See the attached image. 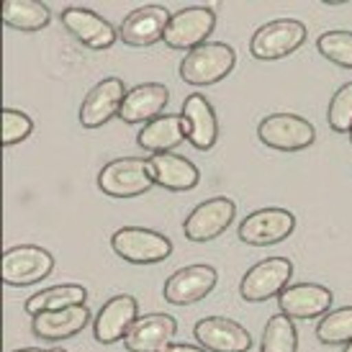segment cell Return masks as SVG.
<instances>
[{
  "instance_id": "6",
  "label": "cell",
  "mask_w": 352,
  "mask_h": 352,
  "mask_svg": "<svg viewBox=\"0 0 352 352\" xmlns=\"http://www.w3.org/2000/svg\"><path fill=\"white\" fill-rule=\"evenodd\" d=\"M216 29V13L208 6H190L173 13L170 26L165 31V47L170 50H188L193 52L204 47L206 39Z\"/></svg>"
},
{
  "instance_id": "9",
  "label": "cell",
  "mask_w": 352,
  "mask_h": 352,
  "mask_svg": "<svg viewBox=\"0 0 352 352\" xmlns=\"http://www.w3.org/2000/svg\"><path fill=\"white\" fill-rule=\"evenodd\" d=\"M296 216L285 208H260L239 224V239L250 247H270L294 234Z\"/></svg>"
},
{
  "instance_id": "12",
  "label": "cell",
  "mask_w": 352,
  "mask_h": 352,
  "mask_svg": "<svg viewBox=\"0 0 352 352\" xmlns=\"http://www.w3.org/2000/svg\"><path fill=\"white\" fill-rule=\"evenodd\" d=\"M193 334L206 352H247L252 347V334L226 316H206L196 324Z\"/></svg>"
},
{
  "instance_id": "11",
  "label": "cell",
  "mask_w": 352,
  "mask_h": 352,
  "mask_svg": "<svg viewBox=\"0 0 352 352\" xmlns=\"http://www.w3.org/2000/svg\"><path fill=\"white\" fill-rule=\"evenodd\" d=\"M139 306L137 298L129 294H118L113 298H108L100 311L96 314L93 322V334L100 344H113L118 340H126V334L131 332V327L137 324Z\"/></svg>"
},
{
  "instance_id": "4",
  "label": "cell",
  "mask_w": 352,
  "mask_h": 352,
  "mask_svg": "<svg viewBox=\"0 0 352 352\" xmlns=\"http://www.w3.org/2000/svg\"><path fill=\"white\" fill-rule=\"evenodd\" d=\"M257 139L267 149L298 152V149L311 147L316 139V129L309 118L296 116V113H273L257 124Z\"/></svg>"
},
{
  "instance_id": "15",
  "label": "cell",
  "mask_w": 352,
  "mask_h": 352,
  "mask_svg": "<svg viewBox=\"0 0 352 352\" xmlns=\"http://www.w3.org/2000/svg\"><path fill=\"white\" fill-rule=\"evenodd\" d=\"M170 13L162 6H144L129 13L124 23L118 26V39L129 47H152L165 39V31L170 26Z\"/></svg>"
},
{
  "instance_id": "35",
  "label": "cell",
  "mask_w": 352,
  "mask_h": 352,
  "mask_svg": "<svg viewBox=\"0 0 352 352\" xmlns=\"http://www.w3.org/2000/svg\"><path fill=\"white\" fill-rule=\"evenodd\" d=\"M350 142H352V131H350Z\"/></svg>"
},
{
  "instance_id": "10",
  "label": "cell",
  "mask_w": 352,
  "mask_h": 352,
  "mask_svg": "<svg viewBox=\"0 0 352 352\" xmlns=\"http://www.w3.org/2000/svg\"><path fill=\"white\" fill-rule=\"evenodd\" d=\"M236 216V204L232 198H208L204 204H198L188 219L183 221V232L190 242H211L216 236L226 232L229 224Z\"/></svg>"
},
{
  "instance_id": "16",
  "label": "cell",
  "mask_w": 352,
  "mask_h": 352,
  "mask_svg": "<svg viewBox=\"0 0 352 352\" xmlns=\"http://www.w3.org/2000/svg\"><path fill=\"white\" fill-rule=\"evenodd\" d=\"M124 98H126V93H124V82L121 80H100L98 85L85 96L82 106H80V124L85 129H100L103 124H108L111 118L121 113Z\"/></svg>"
},
{
  "instance_id": "14",
  "label": "cell",
  "mask_w": 352,
  "mask_h": 352,
  "mask_svg": "<svg viewBox=\"0 0 352 352\" xmlns=\"http://www.w3.org/2000/svg\"><path fill=\"white\" fill-rule=\"evenodd\" d=\"M62 23L88 50H111L118 39V31L103 16H98L96 10L78 8V6L65 8L62 10Z\"/></svg>"
},
{
  "instance_id": "7",
  "label": "cell",
  "mask_w": 352,
  "mask_h": 352,
  "mask_svg": "<svg viewBox=\"0 0 352 352\" xmlns=\"http://www.w3.org/2000/svg\"><path fill=\"white\" fill-rule=\"evenodd\" d=\"M294 278V263L288 257H267L252 265L239 283V294L245 301L260 303L273 296H280Z\"/></svg>"
},
{
  "instance_id": "31",
  "label": "cell",
  "mask_w": 352,
  "mask_h": 352,
  "mask_svg": "<svg viewBox=\"0 0 352 352\" xmlns=\"http://www.w3.org/2000/svg\"><path fill=\"white\" fill-rule=\"evenodd\" d=\"M160 352H206L204 347H196V344H167Z\"/></svg>"
},
{
  "instance_id": "19",
  "label": "cell",
  "mask_w": 352,
  "mask_h": 352,
  "mask_svg": "<svg viewBox=\"0 0 352 352\" xmlns=\"http://www.w3.org/2000/svg\"><path fill=\"white\" fill-rule=\"evenodd\" d=\"M167 100H170V90L160 82H142L137 88H131L124 98L121 113L118 118L124 124H144V121H155L162 116Z\"/></svg>"
},
{
  "instance_id": "32",
  "label": "cell",
  "mask_w": 352,
  "mask_h": 352,
  "mask_svg": "<svg viewBox=\"0 0 352 352\" xmlns=\"http://www.w3.org/2000/svg\"><path fill=\"white\" fill-rule=\"evenodd\" d=\"M16 352H44V350H39V347H23V350H16Z\"/></svg>"
},
{
  "instance_id": "5",
  "label": "cell",
  "mask_w": 352,
  "mask_h": 352,
  "mask_svg": "<svg viewBox=\"0 0 352 352\" xmlns=\"http://www.w3.org/2000/svg\"><path fill=\"white\" fill-rule=\"evenodd\" d=\"M306 41V26L296 19H278L265 23L254 31L252 41H250V54L263 62H275L296 50H301Z\"/></svg>"
},
{
  "instance_id": "33",
  "label": "cell",
  "mask_w": 352,
  "mask_h": 352,
  "mask_svg": "<svg viewBox=\"0 0 352 352\" xmlns=\"http://www.w3.org/2000/svg\"><path fill=\"white\" fill-rule=\"evenodd\" d=\"M344 352H352V342H350V344H347V347H344Z\"/></svg>"
},
{
  "instance_id": "8",
  "label": "cell",
  "mask_w": 352,
  "mask_h": 352,
  "mask_svg": "<svg viewBox=\"0 0 352 352\" xmlns=\"http://www.w3.org/2000/svg\"><path fill=\"white\" fill-rule=\"evenodd\" d=\"M54 270V257L44 247L19 245L3 254V283L6 285H34Z\"/></svg>"
},
{
  "instance_id": "22",
  "label": "cell",
  "mask_w": 352,
  "mask_h": 352,
  "mask_svg": "<svg viewBox=\"0 0 352 352\" xmlns=\"http://www.w3.org/2000/svg\"><path fill=\"white\" fill-rule=\"evenodd\" d=\"M188 139V124L183 113H165V116L149 121L147 126L139 131V147L149 149L152 155H165L170 149L180 147Z\"/></svg>"
},
{
  "instance_id": "23",
  "label": "cell",
  "mask_w": 352,
  "mask_h": 352,
  "mask_svg": "<svg viewBox=\"0 0 352 352\" xmlns=\"http://www.w3.org/2000/svg\"><path fill=\"white\" fill-rule=\"evenodd\" d=\"M90 322L88 306H72V309H62V311H47L34 316L31 322V332L39 340H67L80 334Z\"/></svg>"
},
{
  "instance_id": "27",
  "label": "cell",
  "mask_w": 352,
  "mask_h": 352,
  "mask_svg": "<svg viewBox=\"0 0 352 352\" xmlns=\"http://www.w3.org/2000/svg\"><path fill=\"white\" fill-rule=\"evenodd\" d=\"M316 337L324 344H350L352 342V306H342L337 311L322 316L316 327Z\"/></svg>"
},
{
  "instance_id": "20",
  "label": "cell",
  "mask_w": 352,
  "mask_h": 352,
  "mask_svg": "<svg viewBox=\"0 0 352 352\" xmlns=\"http://www.w3.org/2000/svg\"><path fill=\"white\" fill-rule=\"evenodd\" d=\"M183 118L188 124V142L201 152L214 149L219 139V121H216L214 106L201 93H190L183 103Z\"/></svg>"
},
{
  "instance_id": "25",
  "label": "cell",
  "mask_w": 352,
  "mask_h": 352,
  "mask_svg": "<svg viewBox=\"0 0 352 352\" xmlns=\"http://www.w3.org/2000/svg\"><path fill=\"white\" fill-rule=\"evenodd\" d=\"M50 8L39 0H6L3 21L8 29L16 31H41L50 23Z\"/></svg>"
},
{
  "instance_id": "24",
  "label": "cell",
  "mask_w": 352,
  "mask_h": 352,
  "mask_svg": "<svg viewBox=\"0 0 352 352\" xmlns=\"http://www.w3.org/2000/svg\"><path fill=\"white\" fill-rule=\"evenodd\" d=\"M85 298H88V288L85 285H52V288H44V291L31 296L23 309L31 316H39V314L47 311H62V309H72V306H85Z\"/></svg>"
},
{
  "instance_id": "13",
  "label": "cell",
  "mask_w": 352,
  "mask_h": 352,
  "mask_svg": "<svg viewBox=\"0 0 352 352\" xmlns=\"http://www.w3.org/2000/svg\"><path fill=\"white\" fill-rule=\"evenodd\" d=\"M216 280L219 275L211 265H188L167 278L162 294H165V301L173 306H188L211 294L216 288Z\"/></svg>"
},
{
  "instance_id": "21",
  "label": "cell",
  "mask_w": 352,
  "mask_h": 352,
  "mask_svg": "<svg viewBox=\"0 0 352 352\" xmlns=\"http://www.w3.org/2000/svg\"><path fill=\"white\" fill-rule=\"evenodd\" d=\"M152 173H155V183L165 190L173 193H183V190H193L201 180L198 167L186 160V157L175 155V152H165V155H152Z\"/></svg>"
},
{
  "instance_id": "3",
  "label": "cell",
  "mask_w": 352,
  "mask_h": 352,
  "mask_svg": "<svg viewBox=\"0 0 352 352\" xmlns=\"http://www.w3.org/2000/svg\"><path fill=\"white\" fill-rule=\"evenodd\" d=\"M111 247L121 260L131 265H157L173 254V242L144 226H121L111 236Z\"/></svg>"
},
{
  "instance_id": "34",
  "label": "cell",
  "mask_w": 352,
  "mask_h": 352,
  "mask_svg": "<svg viewBox=\"0 0 352 352\" xmlns=\"http://www.w3.org/2000/svg\"><path fill=\"white\" fill-rule=\"evenodd\" d=\"M50 352H67V350H50Z\"/></svg>"
},
{
  "instance_id": "18",
  "label": "cell",
  "mask_w": 352,
  "mask_h": 352,
  "mask_svg": "<svg viewBox=\"0 0 352 352\" xmlns=\"http://www.w3.org/2000/svg\"><path fill=\"white\" fill-rule=\"evenodd\" d=\"M177 332V324L167 314H147L139 316L137 324L124 340V347L129 352H160L162 347L173 344V337Z\"/></svg>"
},
{
  "instance_id": "28",
  "label": "cell",
  "mask_w": 352,
  "mask_h": 352,
  "mask_svg": "<svg viewBox=\"0 0 352 352\" xmlns=\"http://www.w3.org/2000/svg\"><path fill=\"white\" fill-rule=\"evenodd\" d=\"M316 47L322 57L334 62L337 67L352 69V31H327L319 36Z\"/></svg>"
},
{
  "instance_id": "17",
  "label": "cell",
  "mask_w": 352,
  "mask_h": 352,
  "mask_svg": "<svg viewBox=\"0 0 352 352\" xmlns=\"http://www.w3.org/2000/svg\"><path fill=\"white\" fill-rule=\"evenodd\" d=\"M334 296L327 285L319 283H296L288 285L283 294L278 296V306L288 319H314V316H327L332 309Z\"/></svg>"
},
{
  "instance_id": "29",
  "label": "cell",
  "mask_w": 352,
  "mask_h": 352,
  "mask_svg": "<svg viewBox=\"0 0 352 352\" xmlns=\"http://www.w3.org/2000/svg\"><path fill=\"white\" fill-rule=\"evenodd\" d=\"M327 121H329V129L337 134L352 131V82H344L332 96L329 108H327Z\"/></svg>"
},
{
  "instance_id": "30",
  "label": "cell",
  "mask_w": 352,
  "mask_h": 352,
  "mask_svg": "<svg viewBox=\"0 0 352 352\" xmlns=\"http://www.w3.org/2000/svg\"><path fill=\"white\" fill-rule=\"evenodd\" d=\"M34 121L26 113H21L16 108H3V147L21 144L23 139L31 137Z\"/></svg>"
},
{
  "instance_id": "2",
  "label": "cell",
  "mask_w": 352,
  "mask_h": 352,
  "mask_svg": "<svg viewBox=\"0 0 352 352\" xmlns=\"http://www.w3.org/2000/svg\"><path fill=\"white\" fill-rule=\"evenodd\" d=\"M155 186L152 162L142 157H121L108 162L98 175V188L106 196L113 198H134L147 193Z\"/></svg>"
},
{
  "instance_id": "26",
  "label": "cell",
  "mask_w": 352,
  "mask_h": 352,
  "mask_svg": "<svg viewBox=\"0 0 352 352\" xmlns=\"http://www.w3.org/2000/svg\"><path fill=\"white\" fill-rule=\"evenodd\" d=\"M298 350V332L294 319L285 314H275L267 319L263 334V352H296Z\"/></svg>"
},
{
  "instance_id": "1",
  "label": "cell",
  "mask_w": 352,
  "mask_h": 352,
  "mask_svg": "<svg viewBox=\"0 0 352 352\" xmlns=\"http://www.w3.org/2000/svg\"><path fill=\"white\" fill-rule=\"evenodd\" d=\"M236 54L224 41H206L204 47L188 52L180 62V78L193 88L216 85L234 69Z\"/></svg>"
}]
</instances>
